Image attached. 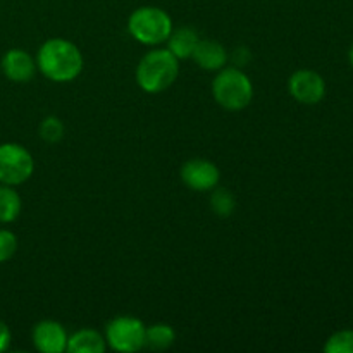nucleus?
Masks as SVG:
<instances>
[{
  "mask_svg": "<svg viewBox=\"0 0 353 353\" xmlns=\"http://www.w3.org/2000/svg\"><path fill=\"white\" fill-rule=\"evenodd\" d=\"M31 338L34 348L41 353H62L68 350L69 334L57 321L47 319L34 324Z\"/></svg>",
  "mask_w": 353,
  "mask_h": 353,
  "instance_id": "9",
  "label": "nucleus"
},
{
  "mask_svg": "<svg viewBox=\"0 0 353 353\" xmlns=\"http://www.w3.org/2000/svg\"><path fill=\"white\" fill-rule=\"evenodd\" d=\"M192 59L196 65L205 71H219L226 65L228 52L221 43L214 40H199L195 50H193Z\"/></svg>",
  "mask_w": 353,
  "mask_h": 353,
  "instance_id": "11",
  "label": "nucleus"
},
{
  "mask_svg": "<svg viewBox=\"0 0 353 353\" xmlns=\"http://www.w3.org/2000/svg\"><path fill=\"white\" fill-rule=\"evenodd\" d=\"M212 95L223 109L238 112L250 105L254 85L240 68H223L212 81Z\"/></svg>",
  "mask_w": 353,
  "mask_h": 353,
  "instance_id": "3",
  "label": "nucleus"
},
{
  "mask_svg": "<svg viewBox=\"0 0 353 353\" xmlns=\"http://www.w3.org/2000/svg\"><path fill=\"white\" fill-rule=\"evenodd\" d=\"M10 338H12V334H10L9 326H7L3 321H0V353L6 352L7 348H9Z\"/></svg>",
  "mask_w": 353,
  "mask_h": 353,
  "instance_id": "20",
  "label": "nucleus"
},
{
  "mask_svg": "<svg viewBox=\"0 0 353 353\" xmlns=\"http://www.w3.org/2000/svg\"><path fill=\"white\" fill-rule=\"evenodd\" d=\"M200 37L193 28L183 26L178 30H172L168 38V50L174 55L176 59H190L193 50H195L196 43H199Z\"/></svg>",
  "mask_w": 353,
  "mask_h": 353,
  "instance_id": "12",
  "label": "nucleus"
},
{
  "mask_svg": "<svg viewBox=\"0 0 353 353\" xmlns=\"http://www.w3.org/2000/svg\"><path fill=\"white\" fill-rule=\"evenodd\" d=\"M179 74V59L168 48H155L145 54L137 65V83L143 92H165Z\"/></svg>",
  "mask_w": 353,
  "mask_h": 353,
  "instance_id": "2",
  "label": "nucleus"
},
{
  "mask_svg": "<svg viewBox=\"0 0 353 353\" xmlns=\"http://www.w3.org/2000/svg\"><path fill=\"white\" fill-rule=\"evenodd\" d=\"M21 209H23V202H21L19 193L14 190V186L0 183V223H14L19 217Z\"/></svg>",
  "mask_w": 353,
  "mask_h": 353,
  "instance_id": "14",
  "label": "nucleus"
},
{
  "mask_svg": "<svg viewBox=\"0 0 353 353\" xmlns=\"http://www.w3.org/2000/svg\"><path fill=\"white\" fill-rule=\"evenodd\" d=\"M348 59H350V64L353 65V45L350 47V50H348Z\"/></svg>",
  "mask_w": 353,
  "mask_h": 353,
  "instance_id": "21",
  "label": "nucleus"
},
{
  "mask_svg": "<svg viewBox=\"0 0 353 353\" xmlns=\"http://www.w3.org/2000/svg\"><path fill=\"white\" fill-rule=\"evenodd\" d=\"M176 340V331L169 324H152L145 331V348L150 350H168Z\"/></svg>",
  "mask_w": 353,
  "mask_h": 353,
  "instance_id": "15",
  "label": "nucleus"
},
{
  "mask_svg": "<svg viewBox=\"0 0 353 353\" xmlns=\"http://www.w3.org/2000/svg\"><path fill=\"white\" fill-rule=\"evenodd\" d=\"M107 348V341L99 331L79 330L68 340L69 353H103Z\"/></svg>",
  "mask_w": 353,
  "mask_h": 353,
  "instance_id": "13",
  "label": "nucleus"
},
{
  "mask_svg": "<svg viewBox=\"0 0 353 353\" xmlns=\"http://www.w3.org/2000/svg\"><path fill=\"white\" fill-rule=\"evenodd\" d=\"M37 61L23 48H10L2 57V71L14 83H28L37 72Z\"/></svg>",
  "mask_w": 353,
  "mask_h": 353,
  "instance_id": "10",
  "label": "nucleus"
},
{
  "mask_svg": "<svg viewBox=\"0 0 353 353\" xmlns=\"http://www.w3.org/2000/svg\"><path fill=\"white\" fill-rule=\"evenodd\" d=\"M234 205H236L234 196L228 190L214 188L212 199H210V207H212L214 214H217L221 217H228L233 214Z\"/></svg>",
  "mask_w": 353,
  "mask_h": 353,
  "instance_id": "18",
  "label": "nucleus"
},
{
  "mask_svg": "<svg viewBox=\"0 0 353 353\" xmlns=\"http://www.w3.org/2000/svg\"><path fill=\"white\" fill-rule=\"evenodd\" d=\"M288 90L296 102L303 105H316L326 95V81L312 69H300L290 76Z\"/></svg>",
  "mask_w": 353,
  "mask_h": 353,
  "instance_id": "7",
  "label": "nucleus"
},
{
  "mask_svg": "<svg viewBox=\"0 0 353 353\" xmlns=\"http://www.w3.org/2000/svg\"><path fill=\"white\" fill-rule=\"evenodd\" d=\"M38 133H40L41 140H45L47 143H57V141H61L62 138H64V123H62L59 117L48 116L40 123Z\"/></svg>",
  "mask_w": 353,
  "mask_h": 353,
  "instance_id": "16",
  "label": "nucleus"
},
{
  "mask_svg": "<svg viewBox=\"0 0 353 353\" xmlns=\"http://www.w3.org/2000/svg\"><path fill=\"white\" fill-rule=\"evenodd\" d=\"M326 353H353V330L336 331L324 345Z\"/></svg>",
  "mask_w": 353,
  "mask_h": 353,
  "instance_id": "17",
  "label": "nucleus"
},
{
  "mask_svg": "<svg viewBox=\"0 0 353 353\" xmlns=\"http://www.w3.org/2000/svg\"><path fill=\"white\" fill-rule=\"evenodd\" d=\"M37 68L50 81H74L83 71L81 50L64 38H50L38 50Z\"/></svg>",
  "mask_w": 353,
  "mask_h": 353,
  "instance_id": "1",
  "label": "nucleus"
},
{
  "mask_svg": "<svg viewBox=\"0 0 353 353\" xmlns=\"http://www.w3.org/2000/svg\"><path fill=\"white\" fill-rule=\"evenodd\" d=\"M128 31L140 43L155 47L168 41L172 21L169 14L159 7H140L128 19Z\"/></svg>",
  "mask_w": 353,
  "mask_h": 353,
  "instance_id": "4",
  "label": "nucleus"
},
{
  "mask_svg": "<svg viewBox=\"0 0 353 353\" xmlns=\"http://www.w3.org/2000/svg\"><path fill=\"white\" fill-rule=\"evenodd\" d=\"M181 179L193 192H210L219 185L221 171L207 159H192L183 164Z\"/></svg>",
  "mask_w": 353,
  "mask_h": 353,
  "instance_id": "8",
  "label": "nucleus"
},
{
  "mask_svg": "<svg viewBox=\"0 0 353 353\" xmlns=\"http://www.w3.org/2000/svg\"><path fill=\"white\" fill-rule=\"evenodd\" d=\"M17 250V238L12 231L0 230V264L10 261Z\"/></svg>",
  "mask_w": 353,
  "mask_h": 353,
  "instance_id": "19",
  "label": "nucleus"
},
{
  "mask_svg": "<svg viewBox=\"0 0 353 353\" xmlns=\"http://www.w3.org/2000/svg\"><path fill=\"white\" fill-rule=\"evenodd\" d=\"M34 171L30 152L19 143L0 145V183L17 186L26 183Z\"/></svg>",
  "mask_w": 353,
  "mask_h": 353,
  "instance_id": "6",
  "label": "nucleus"
},
{
  "mask_svg": "<svg viewBox=\"0 0 353 353\" xmlns=\"http://www.w3.org/2000/svg\"><path fill=\"white\" fill-rule=\"evenodd\" d=\"M145 331L147 326L137 317L119 316L105 326V341L112 350L133 353L145 348Z\"/></svg>",
  "mask_w": 353,
  "mask_h": 353,
  "instance_id": "5",
  "label": "nucleus"
}]
</instances>
